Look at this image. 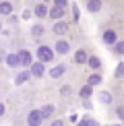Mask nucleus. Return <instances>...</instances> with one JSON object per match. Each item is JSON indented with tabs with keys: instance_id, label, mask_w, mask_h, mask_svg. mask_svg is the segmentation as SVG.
Masks as SVG:
<instances>
[{
	"instance_id": "7",
	"label": "nucleus",
	"mask_w": 124,
	"mask_h": 126,
	"mask_svg": "<svg viewBox=\"0 0 124 126\" xmlns=\"http://www.w3.org/2000/svg\"><path fill=\"white\" fill-rule=\"evenodd\" d=\"M89 58H91V56L87 54L85 50H77V52H75V62H77V64H87Z\"/></svg>"
},
{
	"instance_id": "23",
	"label": "nucleus",
	"mask_w": 124,
	"mask_h": 126,
	"mask_svg": "<svg viewBox=\"0 0 124 126\" xmlns=\"http://www.w3.org/2000/svg\"><path fill=\"white\" fill-rule=\"evenodd\" d=\"M116 77H124V62H120L116 68Z\"/></svg>"
},
{
	"instance_id": "21",
	"label": "nucleus",
	"mask_w": 124,
	"mask_h": 126,
	"mask_svg": "<svg viewBox=\"0 0 124 126\" xmlns=\"http://www.w3.org/2000/svg\"><path fill=\"white\" fill-rule=\"evenodd\" d=\"M114 50H116V54L124 56V41H116V44H114Z\"/></svg>"
},
{
	"instance_id": "9",
	"label": "nucleus",
	"mask_w": 124,
	"mask_h": 126,
	"mask_svg": "<svg viewBox=\"0 0 124 126\" xmlns=\"http://www.w3.org/2000/svg\"><path fill=\"white\" fill-rule=\"evenodd\" d=\"M6 66H10V68H17V66H21V58H19V52L17 54H8L6 58Z\"/></svg>"
},
{
	"instance_id": "27",
	"label": "nucleus",
	"mask_w": 124,
	"mask_h": 126,
	"mask_svg": "<svg viewBox=\"0 0 124 126\" xmlns=\"http://www.w3.org/2000/svg\"><path fill=\"white\" fill-rule=\"evenodd\" d=\"M60 93H62V95H68V93H70V87H62Z\"/></svg>"
},
{
	"instance_id": "19",
	"label": "nucleus",
	"mask_w": 124,
	"mask_h": 126,
	"mask_svg": "<svg viewBox=\"0 0 124 126\" xmlns=\"http://www.w3.org/2000/svg\"><path fill=\"white\" fill-rule=\"evenodd\" d=\"M87 64H89V66L93 68V70H97V68L101 66V60L97 58V56H91V58H89V62H87Z\"/></svg>"
},
{
	"instance_id": "16",
	"label": "nucleus",
	"mask_w": 124,
	"mask_h": 126,
	"mask_svg": "<svg viewBox=\"0 0 124 126\" xmlns=\"http://www.w3.org/2000/svg\"><path fill=\"white\" fill-rule=\"evenodd\" d=\"M87 83H89L91 87H95V85H99V83H101V75H99V72H93V75H91L89 79H87Z\"/></svg>"
},
{
	"instance_id": "15",
	"label": "nucleus",
	"mask_w": 124,
	"mask_h": 126,
	"mask_svg": "<svg viewBox=\"0 0 124 126\" xmlns=\"http://www.w3.org/2000/svg\"><path fill=\"white\" fill-rule=\"evenodd\" d=\"M91 93H93V87L87 83L85 87H81V91H79V95H81V99H89L91 97Z\"/></svg>"
},
{
	"instance_id": "31",
	"label": "nucleus",
	"mask_w": 124,
	"mask_h": 126,
	"mask_svg": "<svg viewBox=\"0 0 124 126\" xmlns=\"http://www.w3.org/2000/svg\"><path fill=\"white\" fill-rule=\"evenodd\" d=\"M41 2H50V0H41Z\"/></svg>"
},
{
	"instance_id": "3",
	"label": "nucleus",
	"mask_w": 124,
	"mask_h": 126,
	"mask_svg": "<svg viewBox=\"0 0 124 126\" xmlns=\"http://www.w3.org/2000/svg\"><path fill=\"white\" fill-rule=\"evenodd\" d=\"M44 64H46V62L39 60V62H33V64L29 66V70H31V75H33V79H41V77L46 75V66H44Z\"/></svg>"
},
{
	"instance_id": "5",
	"label": "nucleus",
	"mask_w": 124,
	"mask_h": 126,
	"mask_svg": "<svg viewBox=\"0 0 124 126\" xmlns=\"http://www.w3.org/2000/svg\"><path fill=\"white\" fill-rule=\"evenodd\" d=\"M19 58H21V66H31L33 64V56L27 50H19Z\"/></svg>"
},
{
	"instance_id": "25",
	"label": "nucleus",
	"mask_w": 124,
	"mask_h": 126,
	"mask_svg": "<svg viewBox=\"0 0 124 126\" xmlns=\"http://www.w3.org/2000/svg\"><path fill=\"white\" fill-rule=\"evenodd\" d=\"M116 114H118V118L124 120V108H116Z\"/></svg>"
},
{
	"instance_id": "22",
	"label": "nucleus",
	"mask_w": 124,
	"mask_h": 126,
	"mask_svg": "<svg viewBox=\"0 0 124 126\" xmlns=\"http://www.w3.org/2000/svg\"><path fill=\"white\" fill-rule=\"evenodd\" d=\"M31 33H33L35 37H39V35L44 33V27H41V25H33V29H31Z\"/></svg>"
},
{
	"instance_id": "12",
	"label": "nucleus",
	"mask_w": 124,
	"mask_h": 126,
	"mask_svg": "<svg viewBox=\"0 0 124 126\" xmlns=\"http://www.w3.org/2000/svg\"><path fill=\"white\" fill-rule=\"evenodd\" d=\"M87 10L89 13H99L101 10V0H89L87 2Z\"/></svg>"
},
{
	"instance_id": "29",
	"label": "nucleus",
	"mask_w": 124,
	"mask_h": 126,
	"mask_svg": "<svg viewBox=\"0 0 124 126\" xmlns=\"http://www.w3.org/2000/svg\"><path fill=\"white\" fill-rule=\"evenodd\" d=\"M89 124H91V126H99V122H97V120H89Z\"/></svg>"
},
{
	"instance_id": "8",
	"label": "nucleus",
	"mask_w": 124,
	"mask_h": 126,
	"mask_svg": "<svg viewBox=\"0 0 124 126\" xmlns=\"http://www.w3.org/2000/svg\"><path fill=\"white\" fill-rule=\"evenodd\" d=\"M66 72V64H58L54 68H50V79H60Z\"/></svg>"
},
{
	"instance_id": "18",
	"label": "nucleus",
	"mask_w": 124,
	"mask_h": 126,
	"mask_svg": "<svg viewBox=\"0 0 124 126\" xmlns=\"http://www.w3.org/2000/svg\"><path fill=\"white\" fill-rule=\"evenodd\" d=\"M52 114H54V106H52V103H48V106L41 108V116H44V118H50Z\"/></svg>"
},
{
	"instance_id": "14",
	"label": "nucleus",
	"mask_w": 124,
	"mask_h": 126,
	"mask_svg": "<svg viewBox=\"0 0 124 126\" xmlns=\"http://www.w3.org/2000/svg\"><path fill=\"white\" fill-rule=\"evenodd\" d=\"M50 13V8L46 6V2H41V4H37V6H35V17H46V15Z\"/></svg>"
},
{
	"instance_id": "11",
	"label": "nucleus",
	"mask_w": 124,
	"mask_h": 126,
	"mask_svg": "<svg viewBox=\"0 0 124 126\" xmlns=\"http://www.w3.org/2000/svg\"><path fill=\"white\" fill-rule=\"evenodd\" d=\"M66 31H68V23H66V21H58V23L54 25V33L56 35H64Z\"/></svg>"
},
{
	"instance_id": "10",
	"label": "nucleus",
	"mask_w": 124,
	"mask_h": 126,
	"mask_svg": "<svg viewBox=\"0 0 124 126\" xmlns=\"http://www.w3.org/2000/svg\"><path fill=\"white\" fill-rule=\"evenodd\" d=\"M103 41H106L108 46H114V44L118 41V37H116V31H114V29H108L106 33H103Z\"/></svg>"
},
{
	"instance_id": "17",
	"label": "nucleus",
	"mask_w": 124,
	"mask_h": 126,
	"mask_svg": "<svg viewBox=\"0 0 124 126\" xmlns=\"http://www.w3.org/2000/svg\"><path fill=\"white\" fill-rule=\"evenodd\" d=\"M0 13H2V15H10V13H13V6H10V2L2 0V2H0Z\"/></svg>"
},
{
	"instance_id": "13",
	"label": "nucleus",
	"mask_w": 124,
	"mask_h": 126,
	"mask_svg": "<svg viewBox=\"0 0 124 126\" xmlns=\"http://www.w3.org/2000/svg\"><path fill=\"white\" fill-rule=\"evenodd\" d=\"M33 75H31V70L27 72V70H23V72H19L17 75V79H15V85H23L25 81H27V79H31Z\"/></svg>"
},
{
	"instance_id": "30",
	"label": "nucleus",
	"mask_w": 124,
	"mask_h": 126,
	"mask_svg": "<svg viewBox=\"0 0 124 126\" xmlns=\"http://www.w3.org/2000/svg\"><path fill=\"white\" fill-rule=\"evenodd\" d=\"M110 126H122V124H110Z\"/></svg>"
},
{
	"instance_id": "26",
	"label": "nucleus",
	"mask_w": 124,
	"mask_h": 126,
	"mask_svg": "<svg viewBox=\"0 0 124 126\" xmlns=\"http://www.w3.org/2000/svg\"><path fill=\"white\" fill-rule=\"evenodd\" d=\"M56 4H58V6H66V4H68V0H54Z\"/></svg>"
},
{
	"instance_id": "1",
	"label": "nucleus",
	"mask_w": 124,
	"mask_h": 126,
	"mask_svg": "<svg viewBox=\"0 0 124 126\" xmlns=\"http://www.w3.org/2000/svg\"><path fill=\"white\" fill-rule=\"evenodd\" d=\"M54 56H56V50H52L50 46H39L37 48V58L41 62H52Z\"/></svg>"
},
{
	"instance_id": "24",
	"label": "nucleus",
	"mask_w": 124,
	"mask_h": 126,
	"mask_svg": "<svg viewBox=\"0 0 124 126\" xmlns=\"http://www.w3.org/2000/svg\"><path fill=\"white\" fill-rule=\"evenodd\" d=\"M89 120H91V118H83L81 122H77V126H91V124H89Z\"/></svg>"
},
{
	"instance_id": "4",
	"label": "nucleus",
	"mask_w": 124,
	"mask_h": 126,
	"mask_svg": "<svg viewBox=\"0 0 124 126\" xmlns=\"http://www.w3.org/2000/svg\"><path fill=\"white\" fill-rule=\"evenodd\" d=\"M54 50H56V54H60V56H66V54L70 52V44H68L66 39H60V41H56Z\"/></svg>"
},
{
	"instance_id": "28",
	"label": "nucleus",
	"mask_w": 124,
	"mask_h": 126,
	"mask_svg": "<svg viewBox=\"0 0 124 126\" xmlns=\"http://www.w3.org/2000/svg\"><path fill=\"white\" fill-rule=\"evenodd\" d=\"M50 126H64V122H62V120H54Z\"/></svg>"
},
{
	"instance_id": "20",
	"label": "nucleus",
	"mask_w": 124,
	"mask_h": 126,
	"mask_svg": "<svg viewBox=\"0 0 124 126\" xmlns=\"http://www.w3.org/2000/svg\"><path fill=\"white\" fill-rule=\"evenodd\" d=\"M99 101L101 103H112V93L110 91H101L99 93Z\"/></svg>"
},
{
	"instance_id": "2",
	"label": "nucleus",
	"mask_w": 124,
	"mask_h": 126,
	"mask_svg": "<svg viewBox=\"0 0 124 126\" xmlns=\"http://www.w3.org/2000/svg\"><path fill=\"white\" fill-rule=\"evenodd\" d=\"M44 120L46 118L41 116V110H31L27 114V118H25V122H27V126H39Z\"/></svg>"
},
{
	"instance_id": "6",
	"label": "nucleus",
	"mask_w": 124,
	"mask_h": 126,
	"mask_svg": "<svg viewBox=\"0 0 124 126\" xmlns=\"http://www.w3.org/2000/svg\"><path fill=\"white\" fill-rule=\"evenodd\" d=\"M66 15V6H58V4H54V6L50 8V17L52 19H62Z\"/></svg>"
}]
</instances>
